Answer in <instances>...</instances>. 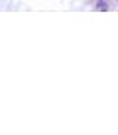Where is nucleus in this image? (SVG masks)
<instances>
[{
	"label": "nucleus",
	"instance_id": "nucleus-1",
	"mask_svg": "<svg viewBox=\"0 0 118 135\" xmlns=\"http://www.w3.org/2000/svg\"><path fill=\"white\" fill-rule=\"evenodd\" d=\"M96 9L100 10V12H105V10H108V9H109L108 2H106V0H98V2H96Z\"/></svg>",
	"mask_w": 118,
	"mask_h": 135
}]
</instances>
